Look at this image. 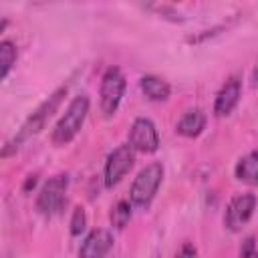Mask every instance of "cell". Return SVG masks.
Segmentation results:
<instances>
[{
    "mask_svg": "<svg viewBox=\"0 0 258 258\" xmlns=\"http://www.w3.org/2000/svg\"><path fill=\"white\" fill-rule=\"evenodd\" d=\"M67 91H69V87L67 85H62V87H58L48 99H44L38 107H36V111L22 123V127L18 129V133L4 145V149H2V155L6 157L12 149H18V145L22 143V141H26L28 137H32V135H36L42 127H44V123L54 115V111L60 107V103H62V99L67 97Z\"/></svg>",
    "mask_w": 258,
    "mask_h": 258,
    "instance_id": "cell-1",
    "label": "cell"
},
{
    "mask_svg": "<svg viewBox=\"0 0 258 258\" xmlns=\"http://www.w3.org/2000/svg\"><path fill=\"white\" fill-rule=\"evenodd\" d=\"M89 107H91L89 97L87 95H77L69 103V107L64 109L62 117L56 121V125L52 129V135H50V141L54 145H58V147L71 143L77 137V133L81 131V127H83V123L87 119Z\"/></svg>",
    "mask_w": 258,
    "mask_h": 258,
    "instance_id": "cell-2",
    "label": "cell"
},
{
    "mask_svg": "<svg viewBox=\"0 0 258 258\" xmlns=\"http://www.w3.org/2000/svg\"><path fill=\"white\" fill-rule=\"evenodd\" d=\"M161 179H163V165L159 161H151L143 169H139L129 189V202L133 204V208L147 210L161 185Z\"/></svg>",
    "mask_w": 258,
    "mask_h": 258,
    "instance_id": "cell-3",
    "label": "cell"
},
{
    "mask_svg": "<svg viewBox=\"0 0 258 258\" xmlns=\"http://www.w3.org/2000/svg\"><path fill=\"white\" fill-rule=\"evenodd\" d=\"M67 187H69V175L67 173H56L44 181L36 196V210L44 218H52L62 212L67 204Z\"/></svg>",
    "mask_w": 258,
    "mask_h": 258,
    "instance_id": "cell-4",
    "label": "cell"
},
{
    "mask_svg": "<svg viewBox=\"0 0 258 258\" xmlns=\"http://www.w3.org/2000/svg\"><path fill=\"white\" fill-rule=\"evenodd\" d=\"M125 87H127V79L119 67H109L103 73L101 87H99V103L105 117H111L117 113L121 99L125 95Z\"/></svg>",
    "mask_w": 258,
    "mask_h": 258,
    "instance_id": "cell-5",
    "label": "cell"
},
{
    "mask_svg": "<svg viewBox=\"0 0 258 258\" xmlns=\"http://www.w3.org/2000/svg\"><path fill=\"white\" fill-rule=\"evenodd\" d=\"M133 163H135V151L129 145L115 147L107 155V159H105V169H103V183H105V187L117 185L127 175V171L133 167Z\"/></svg>",
    "mask_w": 258,
    "mask_h": 258,
    "instance_id": "cell-6",
    "label": "cell"
},
{
    "mask_svg": "<svg viewBox=\"0 0 258 258\" xmlns=\"http://www.w3.org/2000/svg\"><path fill=\"white\" fill-rule=\"evenodd\" d=\"M129 147L139 153H155L159 149V133L151 119L137 117L129 129Z\"/></svg>",
    "mask_w": 258,
    "mask_h": 258,
    "instance_id": "cell-7",
    "label": "cell"
},
{
    "mask_svg": "<svg viewBox=\"0 0 258 258\" xmlns=\"http://www.w3.org/2000/svg\"><path fill=\"white\" fill-rule=\"evenodd\" d=\"M256 210V196L254 194H238L230 200L226 214H224V224L230 232H240L252 218Z\"/></svg>",
    "mask_w": 258,
    "mask_h": 258,
    "instance_id": "cell-8",
    "label": "cell"
},
{
    "mask_svg": "<svg viewBox=\"0 0 258 258\" xmlns=\"http://www.w3.org/2000/svg\"><path fill=\"white\" fill-rule=\"evenodd\" d=\"M240 97H242V79H240L238 75H232V77L222 85V89H220L218 95H216V101H214V115H216V117H226V115H230V113L236 109Z\"/></svg>",
    "mask_w": 258,
    "mask_h": 258,
    "instance_id": "cell-9",
    "label": "cell"
},
{
    "mask_svg": "<svg viewBox=\"0 0 258 258\" xmlns=\"http://www.w3.org/2000/svg\"><path fill=\"white\" fill-rule=\"evenodd\" d=\"M113 248V234L105 228H95L87 234L79 248V258H105Z\"/></svg>",
    "mask_w": 258,
    "mask_h": 258,
    "instance_id": "cell-10",
    "label": "cell"
},
{
    "mask_svg": "<svg viewBox=\"0 0 258 258\" xmlns=\"http://www.w3.org/2000/svg\"><path fill=\"white\" fill-rule=\"evenodd\" d=\"M206 127V113L202 109H189L181 115V119L177 121L175 125V131L181 135V137H198Z\"/></svg>",
    "mask_w": 258,
    "mask_h": 258,
    "instance_id": "cell-11",
    "label": "cell"
},
{
    "mask_svg": "<svg viewBox=\"0 0 258 258\" xmlns=\"http://www.w3.org/2000/svg\"><path fill=\"white\" fill-rule=\"evenodd\" d=\"M234 175L246 185H258V151H248L242 155L234 167Z\"/></svg>",
    "mask_w": 258,
    "mask_h": 258,
    "instance_id": "cell-12",
    "label": "cell"
},
{
    "mask_svg": "<svg viewBox=\"0 0 258 258\" xmlns=\"http://www.w3.org/2000/svg\"><path fill=\"white\" fill-rule=\"evenodd\" d=\"M139 89L149 101H167L171 95V87L167 81L155 75H145L139 79Z\"/></svg>",
    "mask_w": 258,
    "mask_h": 258,
    "instance_id": "cell-13",
    "label": "cell"
},
{
    "mask_svg": "<svg viewBox=\"0 0 258 258\" xmlns=\"http://www.w3.org/2000/svg\"><path fill=\"white\" fill-rule=\"evenodd\" d=\"M16 58H18V50H16V44L12 40H2L0 42V64H2V71H0V77L6 79L10 69L16 64Z\"/></svg>",
    "mask_w": 258,
    "mask_h": 258,
    "instance_id": "cell-14",
    "label": "cell"
},
{
    "mask_svg": "<svg viewBox=\"0 0 258 258\" xmlns=\"http://www.w3.org/2000/svg\"><path fill=\"white\" fill-rule=\"evenodd\" d=\"M131 208H133V204L127 202V200H119L111 208V224L117 230H123L129 224V220H131Z\"/></svg>",
    "mask_w": 258,
    "mask_h": 258,
    "instance_id": "cell-15",
    "label": "cell"
},
{
    "mask_svg": "<svg viewBox=\"0 0 258 258\" xmlns=\"http://www.w3.org/2000/svg\"><path fill=\"white\" fill-rule=\"evenodd\" d=\"M71 234L73 236H81L83 232H85V226H87V214H85V210L81 208V206H77L75 210H73V216H71Z\"/></svg>",
    "mask_w": 258,
    "mask_h": 258,
    "instance_id": "cell-16",
    "label": "cell"
},
{
    "mask_svg": "<svg viewBox=\"0 0 258 258\" xmlns=\"http://www.w3.org/2000/svg\"><path fill=\"white\" fill-rule=\"evenodd\" d=\"M254 250H256V242H254V238L250 236V238L244 240V244H242V248H240V258H250Z\"/></svg>",
    "mask_w": 258,
    "mask_h": 258,
    "instance_id": "cell-17",
    "label": "cell"
},
{
    "mask_svg": "<svg viewBox=\"0 0 258 258\" xmlns=\"http://www.w3.org/2000/svg\"><path fill=\"white\" fill-rule=\"evenodd\" d=\"M175 258H198V250L191 244H183L181 250H179V254Z\"/></svg>",
    "mask_w": 258,
    "mask_h": 258,
    "instance_id": "cell-18",
    "label": "cell"
},
{
    "mask_svg": "<svg viewBox=\"0 0 258 258\" xmlns=\"http://www.w3.org/2000/svg\"><path fill=\"white\" fill-rule=\"evenodd\" d=\"M250 258H258V246H256V250L252 252V256H250Z\"/></svg>",
    "mask_w": 258,
    "mask_h": 258,
    "instance_id": "cell-19",
    "label": "cell"
}]
</instances>
